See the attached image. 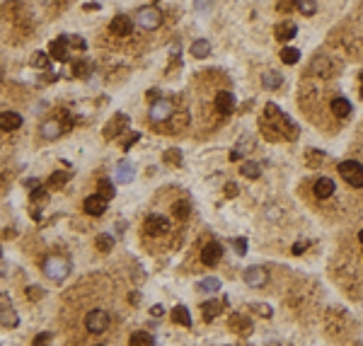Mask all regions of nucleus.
I'll return each mask as SVG.
<instances>
[{
	"label": "nucleus",
	"mask_w": 363,
	"mask_h": 346,
	"mask_svg": "<svg viewBox=\"0 0 363 346\" xmlns=\"http://www.w3.org/2000/svg\"><path fill=\"white\" fill-rule=\"evenodd\" d=\"M358 78H361V82H363V70H361V75H358Z\"/></svg>",
	"instance_id": "50"
},
{
	"label": "nucleus",
	"mask_w": 363,
	"mask_h": 346,
	"mask_svg": "<svg viewBox=\"0 0 363 346\" xmlns=\"http://www.w3.org/2000/svg\"><path fill=\"white\" fill-rule=\"evenodd\" d=\"M303 247H308V242H298V245L293 247V252H296V254H300V252H303Z\"/></svg>",
	"instance_id": "47"
},
{
	"label": "nucleus",
	"mask_w": 363,
	"mask_h": 346,
	"mask_svg": "<svg viewBox=\"0 0 363 346\" xmlns=\"http://www.w3.org/2000/svg\"><path fill=\"white\" fill-rule=\"evenodd\" d=\"M0 324L8 327V329H12V327L20 324V317H17V313H15V305H12L8 293H0Z\"/></svg>",
	"instance_id": "5"
},
{
	"label": "nucleus",
	"mask_w": 363,
	"mask_h": 346,
	"mask_svg": "<svg viewBox=\"0 0 363 346\" xmlns=\"http://www.w3.org/2000/svg\"><path fill=\"white\" fill-rule=\"evenodd\" d=\"M83 211L88 213V215L99 218L102 213H107V201H104L99 194H92V196H88V199L83 201Z\"/></svg>",
	"instance_id": "9"
},
{
	"label": "nucleus",
	"mask_w": 363,
	"mask_h": 346,
	"mask_svg": "<svg viewBox=\"0 0 363 346\" xmlns=\"http://www.w3.org/2000/svg\"><path fill=\"white\" fill-rule=\"evenodd\" d=\"M124 126H126V116H124V114H116V116H114V123H107L104 138H116V134H119Z\"/></svg>",
	"instance_id": "21"
},
{
	"label": "nucleus",
	"mask_w": 363,
	"mask_h": 346,
	"mask_svg": "<svg viewBox=\"0 0 363 346\" xmlns=\"http://www.w3.org/2000/svg\"><path fill=\"white\" fill-rule=\"evenodd\" d=\"M145 97H148V102H157L160 100V92H157V90H148V95H145Z\"/></svg>",
	"instance_id": "45"
},
{
	"label": "nucleus",
	"mask_w": 363,
	"mask_h": 346,
	"mask_svg": "<svg viewBox=\"0 0 363 346\" xmlns=\"http://www.w3.org/2000/svg\"><path fill=\"white\" fill-rule=\"evenodd\" d=\"M201 293H216V290L220 288V281L216 279V276H209V279H201L196 286Z\"/></svg>",
	"instance_id": "26"
},
{
	"label": "nucleus",
	"mask_w": 363,
	"mask_h": 346,
	"mask_svg": "<svg viewBox=\"0 0 363 346\" xmlns=\"http://www.w3.org/2000/svg\"><path fill=\"white\" fill-rule=\"evenodd\" d=\"M22 126V116L17 112H3L0 114V131H17Z\"/></svg>",
	"instance_id": "14"
},
{
	"label": "nucleus",
	"mask_w": 363,
	"mask_h": 346,
	"mask_svg": "<svg viewBox=\"0 0 363 346\" xmlns=\"http://www.w3.org/2000/svg\"><path fill=\"white\" fill-rule=\"evenodd\" d=\"M281 75L276 73V70H269V73H264V78H262V85H264L266 90H278L281 88Z\"/></svg>",
	"instance_id": "25"
},
{
	"label": "nucleus",
	"mask_w": 363,
	"mask_h": 346,
	"mask_svg": "<svg viewBox=\"0 0 363 346\" xmlns=\"http://www.w3.org/2000/svg\"><path fill=\"white\" fill-rule=\"evenodd\" d=\"M49 56L54 58V61L66 63L68 58H70V54H68V36H58V39H54L49 44Z\"/></svg>",
	"instance_id": "8"
},
{
	"label": "nucleus",
	"mask_w": 363,
	"mask_h": 346,
	"mask_svg": "<svg viewBox=\"0 0 363 346\" xmlns=\"http://www.w3.org/2000/svg\"><path fill=\"white\" fill-rule=\"evenodd\" d=\"M232 109H235V97H232V92H218V95H216V112L230 114Z\"/></svg>",
	"instance_id": "15"
},
{
	"label": "nucleus",
	"mask_w": 363,
	"mask_h": 346,
	"mask_svg": "<svg viewBox=\"0 0 363 346\" xmlns=\"http://www.w3.org/2000/svg\"><path fill=\"white\" fill-rule=\"evenodd\" d=\"M97 194L104 199V201H109V199H114V194H116V189H114V184H111V179H99L97 182Z\"/></svg>",
	"instance_id": "23"
},
{
	"label": "nucleus",
	"mask_w": 363,
	"mask_h": 346,
	"mask_svg": "<svg viewBox=\"0 0 363 346\" xmlns=\"http://www.w3.org/2000/svg\"><path fill=\"white\" fill-rule=\"evenodd\" d=\"M175 126H172V128H175V131H182V128H184V126H187V121H189V116L187 114H175Z\"/></svg>",
	"instance_id": "39"
},
{
	"label": "nucleus",
	"mask_w": 363,
	"mask_h": 346,
	"mask_svg": "<svg viewBox=\"0 0 363 346\" xmlns=\"http://www.w3.org/2000/svg\"><path fill=\"white\" fill-rule=\"evenodd\" d=\"M172 322L182 324V327H191V315L184 305H177L175 310H172Z\"/></svg>",
	"instance_id": "22"
},
{
	"label": "nucleus",
	"mask_w": 363,
	"mask_h": 346,
	"mask_svg": "<svg viewBox=\"0 0 363 346\" xmlns=\"http://www.w3.org/2000/svg\"><path fill=\"white\" fill-rule=\"evenodd\" d=\"M131 179H133L131 160H121L119 165L114 167V182H116V184H131Z\"/></svg>",
	"instance_id": "13"
},
{
	"label": "nucleus",
	"mask_w": 363,
	"mask_h": 346,
	"mask_svg": "<svg viewBox=\"0 0 363 346\" xmlns=\"http://www.w3.org/2000/svg\"><path fill=\"white\" fill-rule=\"evenodd\" d=\"M296 32H298V27L293 22H284L276 27V39H278V41H291V39L296 36Z\"/></svg>",
	"instance_id": "20"
},
{
	"label": "nucleus",
	"mask_w": 363,
	"mask_h": 346,
	"mask_svg": "<svg viewBox=\"0 0 363 346\" xmlns=\"http://www.w3.org/2000/svg\"><path fill=\"white\" fill-rule=\"evenodd\" d=\"M230 322H232V327H235V329H237V332H242V334H245V332H250V329H252V322H250V320H247V317H240V315H235V317H232Z\"/></svg>",
	"instance_id": "31"
},
{
	"label": "nucleus",
	"mask_w": 363,
	"mask_h": 346,
	"mask_svg": "<svg viewBox=\"0 0 363 346\" xmlns=\"http://www.w3.org/2000/svg\"><path fill=\"white\" fill-rule=\"evenodd\" d=\"M235 191H237L235 184H228V187H225V194H228V196H235Z\"/></svg>",
	"instance_id": "46"
},
{
	"label": "nucleus",
	"mask_w": 363,
	"mask_h": 346,
	"mask_svg": "<svg viewBox=\"0 0 363 346\" xmlns=\"http://www.w3.org/2000/svg\"><path fill=\"white\" fill-rule=\"evenodd\" d=\"M42 271H44L46 279L61 283V281H66V276L70 274V262H68L66 257H61V254H49V257L44 259V264H42Z\"/></svg>",
	"instance_id": "1"
},
{
	"label": "nucleus",
	"mask_w": 363,
	"mask_h": 346,
	"mask_svg": "<svg viewBox=\"0 0 363 346\" xmlns=\"http://www.w3.org/2000/svg\"><path fill=\"white\" fill-rule=\"evenodd\" d=\"M49 339H51V334H49V332H44V334H39L36 339H34V346H42V344H46Z\"/></svg>",
	"instance_id": "44"
},
{
	"label": "nucleus",
	"mask_w": 363,
	"mask_h": 346,
	"mask_svg": "<svg viewBox=\"0 0 363 346\" xmlns=\"http://www.w3.org/2000/svg\"><path fill=\"white\" fill-rule=\"evenodd\" d=\"M296 3H298V0H281V3H278V10H281V12H284V10L291 12L293 8H296Z\"/></svg>",
	"instance_id": "41"
},
{
	"label": "nucleus",
	"mask_w": 363,
	"mask_h": 346,
	"mask_svg": "<svg viewBox=\"0 0 363 346\" xmlns=\"http://www.w3.org/2000/svg\"><path fill=\"white\" fill-rule=\"evenodd\" d=\"M68 177H70L68 172H54V175L49 177V184H51L54 189H58V187H63V184L68 182Z\"/></svg>",
	"instance_id": "34"
},
{
	"label": "nucleus",
	"mask_w": 363,
	"mask_h": 346,
	"mask_svg": "<svg viewBox=\"0 0 363 346\" xmlns=\"http://www.w3.org/2000/svg\"><path fill=\"white\" fill-rule=\"evenodd\" d=\"M42 295H44V293H42L39 286H29V288H27V298H29V300H36V298H42Z\"/></svg>",
	"instance_id": "40"
},
{
	"label": "nucleus",
	"mask_w": 363,
	"mask_h": 346,
	"mask_svg": "<svg viewBox=\"0 0 363 346\" xmlns=\"http://www.w3.org/2000/svg\"><path fill=\"white\" fill-rule=\"evenodd\" d=\"M111 247H114V237H111L109 233L97 235V249L99 252H111Z\"/></svg>",
	"instance_id": "30"
},
{
	"label": "nucleus",
	"mask_w": 363,
	"mask_h": 346,
	"mask_svg": "<svg viewBox=\"0 0 363 346\" xmlns=\"http://www.w3.org/2000/svg\"><path fill=\"white\" fill-rule=\"evenodd\" d=\"M189 54L194 58H209L211 56V44L209 39H196L194 44L189 46Z\"/></svg>",
	"instance_id": "19"
},
{
	"label": "nucleus",
	"mask_w": 363,
	"mask_h": 346,
	"mask_svg": "<svg viewBox=\"0 0 363 346\" xmlns=\"http://www.w3.org/2000/svg\"><path fill=\"white\" fill-rule=\"evenodd\" d=\"M73 75H77V78H85V75H88V63H85V61H77L75 66H73Z\"/></svg>",
	"instance_id": "38"
},
{
	"label": "nucleus",
	"mask_w": 363,
	"mask_h": 346,
	"mask_svg": "<svg viewBox=\"0 0 363 346\" xmlns=\"http://www.w3.org/2000/svg\"><path fill=\"white\" fill-rule=\"evenodd\" d=\"M330 107H332V114H334V116H341V119L351 114V102L346 100V97H334Z\"/></svg>",
	"instance_id": "18"
},
{
	"label": "nucleus",
	"mask_w": 363,
	"mask_h": 346,
	"mask_svg": "<svg viewBox=\"0 0 363 346\" xmlns=\"http://www.w3.org/2000/svg\"><path fill=\"white\" fill-rule=\"evenodd\" d=\"M232 247H235L237 254H247V240H245V237H235V240H232Z\"/></svg>",
	"instance_id": "37"
},
{
	"label": "nucleus",
	"mask_w": 363,
	"mask_h": 346,
	"mask_svg": "<svg viewBox=\"0 0 363 346\" xmlns=\"http://www.w3.org/2000/svg\"><path fill=\"white\" fill-rule=\"evenodd\" d=\"M131 29H133V22L126 17V15H116V17L109 22V32L116 34V36H129Z\"/></svg>",
	"instance_id": "12"
},
{
	"label": "nucleus",
	"mask_w": 363,
	"mask_h": 346,
	"mask_svg": "<svg viewBox=\"0 0 363 346\" xmlns=\"http://www.w3.org/2000/svg\"><path fill=\"white\" fill-rule=\"evenodd\" d=\"M0 257H3V254H0Z\"/></svg>",
	"instance_id": "52"
},
{
	"label": "nucleus",
	"mask_w": 363,
	"mask_h": 346,
	"mask_svg": "<svg viewBox=\"0 0 363 346\" xmlns=\"http://www.w3.org/2000/svg\"><path fill=\"white\" fill-rule=\"evenodd\" d=\"M242 175L250 177V179H257L259 175H262V167H259L257 162H245V165H242Z\"/></svg>",
	"instance_id": "32"
},
{
	"label": "nucleus",
	"mask_w": 363,
	"mask_h": 346,
	"mask_svg": "<svg viewBox=\"0 0 363 346\" xmlns=\"http://www.w3.org/2000/svg\"><path fill=\"white\" fill-rule=\"evenodd\" d=\"M109 313L107 310H102V308H97V310H90L88 315H85V327H88V332H92V334H102V332H107L109 329Z\"/></svg>",
	"instance_id": "3"
},
{
	"label": "nucleus",
	"mask_w": 363,
	"mask_h": 346,
	"mask_svg": "<svg viewBox=\"0 0 363 346\" xmlns=\"http://www.w3.org/2000/svg\"><path fill=\"white\" fill-rule=\"evenodd\" d=\"M361 100H363V85H361Z\"/></svg>",
	"instance_id": "51"
},
{
	"label": "nucleus",
	"mask_w": 363,
	"mask_h": 346,
	"mask_svg": "<svg viewBox=\"0 0 363 346\" xmlns=\"http://www.w3.org/2000/svg\"><path fill=\"white\" fill-rule=\"evenodd\" d=\"M172 213H175L179 221H187L189 213H191V206H189V201H177L175 206H172Z\"/></svg>",
	"instance_id": "29"
},
{
	"label": "nucleus",
	"mask_w": 363,
	"mask_h": 346,
	"mask_svg": "<svg viewBox=\"0 0 363 346\" xmlns=\"http://www.w3.org/2000/svg\"><path fill=\"white\" fill-rule=\"evenodd\" d=\"M172 114H175V109H172V102H170V100H163V97H160L157 102H153V104H150V119H153L155 123L167 121Z\"/></svg>",
	"instance_id": "7"
},
{
	"label": "nucleus",
	"mask_w": 363,
	"mask_h": 346,
	"mask_svg": "<svg viewBox=\"0 0 363 346\" xmlns=\"http://www.w3.org/2000/svg\"><path fill=\"white\" fill-rule=\"evenodd\" d=\"M220 257H223V247H220L218 242H209V245H204V249H201V262H204L206 267H216L220 262Z\"/></svg>",
	"instance_id": "10"
},
{
	"label": "nucleus",
	"mask_w": 363,
	"mask_h": 346,
	"mask_svg": "<svg viewBox=\"0 0 363 346\" xmlns=\"http://www.w3.org/2000/svg\"><path fill=\"white\" fill-rule=\"evenodd\" d=\"M165 162L182 165V153H179V150H175V148H172V150H167V153H165Z\"/></svg>",
	"instance_id": "36"
},
{
	"label": "nucleus",
	"mask_w": 363,
	"mask_h": 346,
	"mask_svg": "<svg viewBox=\"0 0 363 346\" xmlns=\"http://www.w3.org/2000/svg\"><path fill=\"white\" fill-rule=\"evenodd\" d=\"M136 143H138V134H129V138L124 141V150H129V148L136 145Z\"/></svg>",
	"instance_id": "42"
},
{
	"label": "nucleus",
	"mask_w": 363,
	"mask_h": 346,
	"mask_svg": "<svg viewBox=\"0 0 363 346\" xmlns=\"http://www.w3.org/2000/svg\"><path fill=\"white\" fill-rule=\"evenodd\" d=\"M61 131H63V126H61V121H58V119H46V121L42 123V128H39V134L44 136V138H49V141L58 138V136H61Z\"/></svg>",
	"instance_id": "16"
},
{
	"label": "nucleus",
	"mask_w": 363,
	"mask_h": 346,
	"mask_svg": "<svg viewBox=\"0 0 363 346\" xmlns=\"http://www.w3.org/2000/svg\"><path fill=\"white\" fill-rule=\"evenodd\" d=\"M153 315L155 317H160V315H163V305H153Z\"/></svg>",
	"instance_id": "48"
},
{
	"label": "nucleus",
	"mask_w": 363,
	"mask_h": 346,
	"mask_svg": "<svg viewBox=\"0 0 363 346\" xmlns=\"http://www.w3.org/2000/svg\"><path fill=\"white\" fill-rule=\"evenodd\" d=\"M245 283L247 286H252V288H262L266 283V271L262 267H250V269H245Z\"/></svg>",
	"instance_id": "11"
},
{
	"label": "nucleus",
	"mask_w": 363,
	"mask_h": 346,
	"mask_svg": "<svg viewBox=\"0 0 363 346\" xmlns=\"http://www.w3.org/2000/svg\"><path fill=\"white\" fill-rule=\"evenodd\" d=\"M129 346H155V339L148 332H133L129 339Z\"/></svg>",
	"instance_id": "24"
},
{
	"label": "nucleus",
	"mask_w": 363,
	"mask_h": 346,
	"mask_svg": "<svg viewBox=\"0 0 363 346\" xmlns=\"http://www.w3.org/2000/svg\"><path fill=\"white\" fill-rule=\"evenodd\" d=\"M332 194H334V182L330 177H322L315 182V196L317 199H330Z\"/></svg>",
	"instance_id": "17"
},
{
	"label": "nucleus",
	"mask_w": 363,
	"mask_h": 346,
	"mask_svg": "<svg viewBox=\"0 0 363 346\" xmlns=\"http://www.w3.org/2000/svg\"><path fill=\"white\" fill-rule=\"evenodd\" d=\"M97 346H99V344H97Z\"/></svg>",
	"instance_id": "53"
},
{
	"label": "nucleus",
	"mask_w": 363,
	"mask_h": 346,
	"mask_svg": "<svg viewBox=\"0 0 363 346\" xmlns=\"http://www.w3.org/2000/svg\"><path fill=\"white\" fill-rule=\"evenodd\" d=\"M68 44L77 46V49H85V41H83V36H68Z\"/></svg>",
	"instance_id": "43"
},
{
	"label": "nucleus",
	"mask_w": 363,
	"mask_h": 346,
	"mask_svg": "<svg viewBox=\"0 0 363 346\" xmlns=\"http://www.w3.org/2000/svg\"><path fill=\"white\" fill-rule=\"evenodd\" d=\"M339 175L344 177L346 184H351L356 189H361L363 187V165L361 162H356V160H344L339 165Z\"/></svg>",
	"instance_id": "2"
},
{
	"label": "nucleus",
	"mask_w": 363,
	"mask_h": 346,
	"mask_svg": "<svg viewBox=\"0 0 363 346\" xmlns=\"http://www.w3.org/2000/svg\"><path fill=\"white\" fill-rule=\"evenodd\" d=\"M136 22L141 24L143 29H157L163 24V12L157 10L155 5H145L136 12Z\"/></svg>",
	"instance_id": "4"
},
{
	"label": "nucleus",
	"mask_w": 363,
	"mask_h": 346,
	"mask_svg": "<svg viewBox=\"0 0 363 346\" xmlns=\"http://www.w3.org/2000/svg\"><path fill=\"white\" fill-rule=\"evenodd\" d=\"M358 240H361V242H363V230H361V233H358Z\"/></svg>",
	"instance_id": "49"
},
{
	"label": "nucleus",
	"mask_w": 363,
	"mask_h": 346,
	"mask_svg": "<svg viewBox=\"0 0 363 346\" xmlns=\"http://www.w3.org/2000/svg\"><path fill=\"white\" fill-rule=\"evenodd\" d=\"M298 58H300V51H298V49H293V46H286V49L281 51V61H284L286 66H296Z\"/></svg>",
	"instance_id": "28"
},
{
	"label": "nucleus",
	"mask_w": 363,
	"mask_h": 346,
	"mask_svg": "<svg viewBox=\"0 0 363 346\" xmlns=\"http://www.w3.org/2000/svg\"><path fill=\"white\" fill-rule=\"evenodd\" d=\"M143 230L148 235H163L170 230V221H167L165 215H160V213H150V215L145 218Z\"/></svg>",
	"instance_id": "6"
},
{
	"label": "nucleus",
	"mask_w": 363,
	"mask_h": 346,
	"mask_svg": "<svg viewBox=\"0 0 363 346\" xmlns=\"http://www.w3.org/2000/svg\"><path fill=\"white\" fill-rule=\"evenodd\" d=\"M296 8L303 12V15H315V12H317V5H315V0H298Z\"/></svg>",
	"instance_id": "33"
},
{
	"label": "nucleus",
	"mask_w": 363,
	"mask_h": 346,
	"mask_svg": "<svg viewBox=\"0 0 363 346\" xmlns=\"http://www.w3.org/2000/svg\"><path fill=\"white\" fill-rule=\"evenodd\" d=\"M220 308H223V302H220V300L206 302V305L201 308V310H204V320H206V322H211V320H213V317L220 313Z\"/></svg>",
	"instance_id": "27"
},
{
	"label": "nucleus",
	"mask_w": 363,
	"mask_h": 346,
	"mask_svg": "<svg viewBox=\"0 0 363 346\" xmlns=\"http://www.w3.org/2000/svg\"><path fill=\"white\" fill-rule=\"evenodd\" d=\"M32 66L34 68H46L49 66V54H44V51H36L32 56Z\"/></svg>",
	"instance_id": "35"
}]
</instances>
